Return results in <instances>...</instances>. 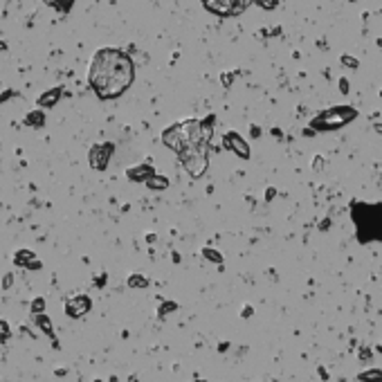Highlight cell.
<instances>
[{
  "label": "cell",
  "mask_w": 382,
  "mask_h": 382,
  "mask_svg": "<svg viewBox=\"0 0 382 382\" xmlns=\"http://www.w3.org/2000/svg\"><path fill=\"white\" fill-rule=\"evenodd\" d=\"M0 50H7V45H5V43H3V41H0Z\"/></svg>",
  "instance_id": "obj_24"
},
{
  "label": "cell",
  "mask_w": 382,
  "mask_h": 382,
  "mask_svg": "<svg viewBox=\"0 0 382 382\" xmlns=\"http://www.w3.org/2000/svg\"><path fill=\"white\" fill-rule=\"evenodd\" d=\"M202 256H205L207 261H212V263H221V261H223L221 252H216V250H212V248H205V250H202Z\"/></svg>",
  "instance_id": "obj_15"
},
{
  "label": "cell",
  "mask_w": 382,
  "mask_h": 382,
  "mask_svg": "<svg viewBox=\"0 0 382 382\" xmlns=\"http://www.w3.org/2000/svg\"><path fill=\"white\" fill-rule=\"evenodd\" d=\"M25 122H27V124H29V126H36V128H39V126H43V124H45V117H43V113L34 111V113H32V115H29V117H27V119H25Z\"/></svg>",
  "instance_id": "obj_14"
},
{
  "label": "cell",
  "mask_w": 382,
  "mask_h": 382,
  "mask_svg": "<svg viewBox=\"0 0 382 382\" xmlns=\"http://www.w3.org/2000/svg\"><path fill=\"white\" fill-rule=\"evenodd\" d=\"M59 97H61V88H52V90H48L45 95L39 97V106L41 108H52L56 101H59Z\"/></svg>",
  "instance_id": "obj_9"
},
{
  "label": "cell",
  "mask_w": 382,
  "mask_h": 382,
  "mask_svg": "<svg viewBox=\"0 0 382 382\" xmlns=\"http://www.w3.org/2000/svg\"><path fill=\"white\" fill-rule=\"evenodd\" d=\"M135 65L119 50H99L88 65V83L99 99H115L133 83Z\"/></svg>",
  "instance_id": "obj_1"
},
{
  "label": "cell",
  "mask_w": 382,
  "mask_h": 382,
  "mask_svg": "<svg viewBox=\"0 0 382 382\" xmlns=\"http://www.w3.org/2000/svg\"><path fill=\"white\" fill-rule=\"evenodd\" d=\"M25 268H27V270H41V261H36V259H32V261H29V263H27V265H25Z\"/></svg>",
  "instance_id": "obj_21"
},
{
  "label": "cell",
  "mask_w": 382,
  "mask_h": 382,
  "mask_svg": "<svg viewBox=\"0 0 382 382\" xmlns=\"http://www.w3.org/2000/svg\"><path fill=\"white\" fill-rule=\"evenodd\" d=\"M92 308V301L88 295H77L72 299L65 301V315L72 317V319H81L83 315H88Z\"/></svg>",
  "instance_id": "obj_5"
},
{
  "label": "cell",
  "mask_w": 382,
  "mask_h": 382,
  "mask_svg": "<svg viewBox=\"0 0 382 382\" xmlns=\"http://www.w3.org/2000/svg\"><path fill=\"white\" fill-rule=\"evenodd\" d=\"M144 182H146V187H151V189H166V185H169V180H166L164 176H155V173H151Z\"/></svg>",
  "instance_id": "obj_11"
},
{
  "label": "cell",
  "mask_w": 382,
  "mask_h": 382,
  "mask_svg": "<svg viewBox=\"0 0 382 382\" xmlns=\"http://www.w3.org/2000/svg\"><path fill=\"white\" fill-rule=\"evenodd\" d=\"M151 173H153V169H151L149 164H142V166H137V169H128V178L130 180H137V182H144Z\"/></svg>",
  "instance_id": "obj_10"
},
{
  "label": "cell",
  "mask_w": 382,
  "mask_h": 382,
  "mask_svg": "<svg viewBox=\"0 0 382 382\" xmlns=\"http://www.w3.org/2000/svg\"><path fill=\"white\" fill-rule=\"evenodd\" d=\"M34 322H36V326H39V331H43L45 337L54 339V328H52V322H50V317L45 315V312H41V315H34Z\"/></svg>",
  "instance_id": "obj_8"
},
{
  "label": "cell",
  "mask_w": 382,
  "mask_h": 382,
  "mask_svg": "<svg viewBox=\"0 0 382 382\" xmlns=\"http://www.w3.org/2000/svg\"><path fill=\"white\" fill-rule=\"evenodd\" d=\"M209 12L218 14V16H232V14H240L252 0H202Z\"/></svg>",
  "instance_id": "obj_3"
},
{
  "label": "cell",
  "mask_w": 382,
  "mask_h": 382,
  "mask_svg": "<svg viewBox=\"0 0 382 382\" xmlns=\"http://www.w3.org/2000/svg\"><path fill=\"white\" fill-rule=\"evenodd\" d=\"M45 5H50V7H56V0H45Z\"/></svg>",
  "instance_id": "obj_23"
},
{
  "label": "cell",
  "mask_w": 382,
  "mask_h": 382,
  "mask_svg": "<svg viewBox=\"0 0 382 382\" xmlns=\"http://www.w3.org/2000/svg\"><path fill=\"white\" fill-rule=\"evenodd\" d=\"M12 284H14V274L9 272V274H5V281H3V288L7 290V288H12Z\"/></svg>",
  "instance_id": "obj_20"
},
{
  "label": "cell",
  "mask_w": 382,
  "mask_h": 382,
  "mask_svg": "<svg viewBox=\"0 0 382 382\" xmlns=\"http://www.w3.org/2000/svg\"><path fill=\"white\" fill-rule=\"evenodd\" d=\"M12 337V331H9V324L7 322H3V319H0V339H9Z\"/></svg>",
  "instance_id": "obj_18"
},
{
  "label": "cell",
  "mask_w": 382,
  "mask_h": 382,
  "mask_svg": "<svg viewBox=\"0 0 382 382\" xmlns=\"http://www.w3.org/2000/svg\"><path fill=\"white\" fill-rule=\"evenodd\" d=\"M180 160L185 164V169L189 171V176L200 178L207 171V144H193L187 146L185 151H180Z\"/></svg>",
  "instance_id": "obj_2"
},
{
  "label": "cell",
  "mask_w": 382,
  "mask_h": 382,
  "mask_svg": "<svg viewBox=\"0 0 382 382\" xmlns=\"http://www.w3.org/2000/svg\"><path fill=\"white\" fill-rule=\"evenodd\" d=\"M225 144H227L236 155H240V158H250V149H248V144L243 142V137H240V135L227 133V135H225Z\"/></svg>",
  "instance_id": "obj_7"
},
{
  "label": "cell",
  "mask_w": 382,
  "mask_h": 382,
  "mask_svg": "<svg viewBox=\"0 0 382 382\" xmlns=\"http://www.w3.org/2000/svg\"><path fill=\"white\" fill-rule=\"evenodd\" d=\"M146 286H149L146 276H142V274H130L128 276V288H146Z\"/></svg>",
  "instance_id": "obj_13"
},
{
  "label": "cell",
  "mask_w": 382,
  "mask_h": 382,
  "mask_svg": "<svg viewBox=\"0 0 382 382\" xmlns=\"http://www.w3.org/2000/svg\"><path fill=\"white\" fill-rule=\"evenodd\" d=\"M351 117H355V111H351V108H337V111H326L322 115V117L315 122V126L317 124H322V126H326V128H335V126H342V124H346Z\"/></svg>",
  "instance_id": "obj_4"
},
{
  "label": "cell",
  "mask_w": 382,
  "mask_h": 382,
  "mask_svg": "<svg viewBox=\"0 0 382 382\" xmlns=\"http://www.w3.org/2000/svg\"><path fill=\"white\" fill-rule=\"evenodd\" d=\"M223 83H225V86H229V83H232V72H225V77H223Z\"/></svg>",
  "instance_id": "obj_22"
},
{
  "label": "cell",
  "mask_w": 382,
  "mask_h": 382,
  "mask_svg": "<svg viewBox=\"0 0 382 382\" xmlns=\"http://www.w3.org/2000/svg\"><path fill=\"white\" fill-rule=\"evenodd\" d=\"M111 155H113V144H97V146H92L90 149V166L92 169H106V164H108V160H111Z\"/></svg>",
  "instance_id": "obj_6"
},
{
  "label": "cell",
  "mask_w": 382,
  "mask_h": 382,
  "mask_svg": "<svg viewBox=\"0 0 382 382\" xmlns=\"http://www.w3.org/2000/svg\"><path fill=\"white\" fill-rule=\"evenodd\" d=\"M72 3H75V0H56V7H61L63 12H67V9L72 7Z\"/></svg>",
  "instance_id": "obj_19"
},
{
  "label": "cell",
  "mask_w": 382,
  "mask_h": 382,
  "mask_svg": "<svg viewBox=\"0 0 382 382\" xmlns=\"http://www.w3.org/2000/svg\"><path fill=\"white\" fill-rule=\"evenodd\" d=\"M176 303L173 301H164V303H160V308H158V315L160 317H166V315H169V312H173L176 310Z\"/></svg>",
  "instance_id": "obj_16"
},
{
  "label": "cell",
  "mask_w": 382,
  "mask_h": 382,
  "mask_svg": "<svg viewBox=\"0 0 382 382\" xmlns=\"http://www.w3.org/2000/svg\"><path fill=\"white\" fill-rule=\"evenodd\" d=\"M43 310H45V299L43 297H36L32 301V315H41Z\"/></svg>",
  "instance_id": "obj_17"
},
{
  "label": "cell",
  "mask_w": 382,
  "mask_h": 382,
  "mask_svg": "<svg viewBox=\"0 0 382 382\" xmlns=\"http://www.w3.org/2000/svg\"><path fill=\"white\" fill-rule=\"evenodd\" d=\"M375 128H378V133H382V124H378V126H375Z\"/></svg>",
  "instance_id": "obj_25"
},
{
  "label": "cell",
  "mask_w": 382,
  "mask_h": 382,
  "mask_svg": "<svg viewBox=\"0 0 382 382\" xmlns=\"http://www.w3.org/2000/svg\"><path fill=\"white\" fill-rule=\"evenodd\" d=\"M32 259H34V252H29V250H18L16 256H14L16 265H23V268H25V265H27Z\"/></svg>",
  "instance_id": "obj_12"
}]
</instances>
